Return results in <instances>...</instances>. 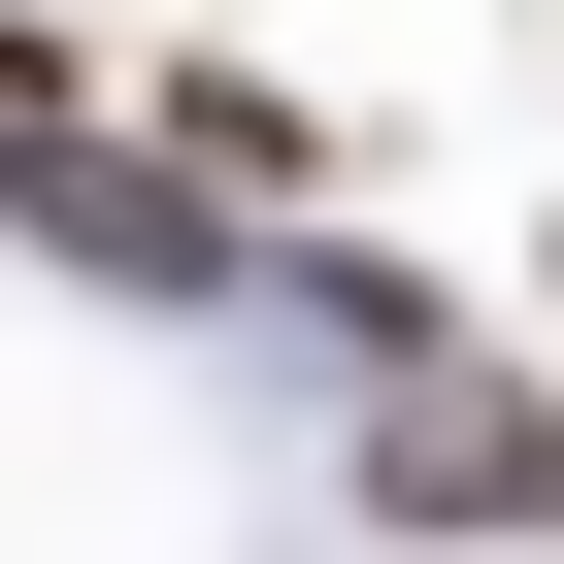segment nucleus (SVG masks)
<instances>
[{"label":"nucleus","instance_id":"nucleus-1","mask_svg":"<svg viewBox=\"0 0 564 564\" xmlns=\"http://www.w3.org/2000/svg\"><path fill=\"white\" fill-rule=\"evenodd\" d=\"M366 531H564V399H498V366H432V399L366 432Z\"/></svg>","mask_w":564,"mask_h":564}]
</instances>
